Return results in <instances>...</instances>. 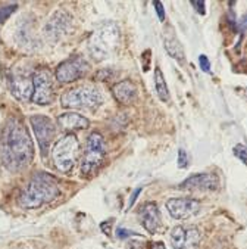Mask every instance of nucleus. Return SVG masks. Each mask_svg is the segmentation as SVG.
Segmentation results:
<instances>
[{
    "label": "nucleus",
    "mask_w": 247,
    "mask_h": 249,
    "mask_svg": "<svg viewBox=\"0 0 247 249\" xmlns=\"http://www.w3.org/2000/svg\"><path fill=\"white\" fill-rule=\"evenodd\" d=\"M180 187L187 190H216L219 187V178L215 174L202 173L188 177Z\"/></svg>",
    "instance_id": "4468645a"
},
{
    "label": "nucleus",
    "mask_w": 247,
    "mask_h": 249,
    "mask_svg": "<svg viewBox=\"0 0 247 249\" xmlns=\"http://www.w3.org/2000/svg\"><path fill=\"white\" fill-rule=\"evenodd\" d=\"M71 27H72V18L66 12L59 11L49 19L46 25V34L50 40H59L71 30Z\"/></svg>",
    "instance_id": "ddd939ff"
},
{
    "label": "nucleus",
    "mask_w": 247,
    "mask_h": 249,
    "mask_svg": "<svg viewBox=\"0 0 247 249\" xmlns=\"http://www.w3.org/2000/svg\"><path fill=\"white\" fill-rule=\"evenodd\" d=\"M130 234H132V233H130V230H124V229H118V237H127V236H130Z\"/></svg>",
    "instance_id": "a878e982"
},
{
    "label": "nucleus",
    "mask_w": 247,
    "mask_h": 249,
    "mask_svg": "<svg viewBox=\"0 0 247 249\" xmlns=\"http://www.w3.org/2000/svg\"><path fill=\"white\" fill-rule=\"evenodd\" d=\"M169 237L174 249H194L200 243V231L193 226H177Z\"/></svg>",
    "instance_id": "9b49d317"
},
{
    "label": "nucleus",
    "mask_w": 247,
    "mask_h": 249,
    "mask_svg": "<svg viewBox=\"0 0 247 249\" xmlns=\"http://www.w3.org/2000/svg\"><path fill=\"white\" fill-rule=\"evenodd\" d=\"M61 190L53 176L47 173H37L27 183L18 197V205L24 210H35L44 204L52 202L59 196Z\"/></svg>",
    "instance_id": "f03ea898"
},
{
    "label": "nucleus",
    "mask_w": 247,
    "mask_h": 249,
    "mask_svg": "<svg viewBox=\"0 0 247 249\" xmlns=\"http://www.w3.org/2000/svg\"><path fill=\"white\" fill-rule=\"evenodd\" d=\"M62 107L80 109V108H97L103 104V96L93 86H81L68 90L62 94Z\"/></svg>",
    "instance_id": "39448f33"
},
{
    "label": "nucleus",
    "mask_w": 247,
    "mask_h": 249,
    "mask_svg": "<svg viewBox=\"0 0 247 249\" xmlns=\"http://www.w3.org/2000/svg\"><path fill=\"white\" fill-rule=\"evenodd\" d=\"M138 215H140L143 227L147 231L156 233V230L161 226V213H159V208H158V205L155 202H146V204H143L141 208H140Z\"/></svg>",
    "instance_id": "2eb2a0df"
},
{
    "label": "nucleus",
    "mask_w": 247,
    "mask_h": 249,
    "mask_svg": "<svg viewBox=\"0 0 247 249\" xmlns=\"http://www.w3.org/2000/svg\"><path fill=\"white\" fill-rule=\"evenodd\" d=\"M34 83V94L33 102L37 105H47L53 99V83H52V74L47 70H40L33 77Z\"/></svg>",
    "instance_id": "1a4fd4ad"
},
{
    "label": "nucleus",
    "mask_w": 247,
    "mask_h": 249,
    "mask_svg": "<svg viewBox=\"0 0 247 249\" xmlns=\"http://www.w3.org/2000/svg\"><path fill=\"white\" fill-rule=\"evenodd\" d=\"M30 123H31L33 131L37 137V142L40 144L41 155L44 157V155H47V151H49V147H50L52 139L56 133L53 121L50 118L44 117V115H33L30 118Z\"/></svg>",
    "instance_id": "0eeeda50"
},
{
    "label": "nucleus",
    "mask_w": 247,
    "mask_h": 249,
    "mask_svg": "<svg viewBox=\"0 0 247 249\" xmlns=\"http://www.w3.org/2000/svg\"><path fill=\"white\" fill-rule=\"evenodd\" d=\"M199 62H200V67H202V70H203L205 72H211V62H209V59H208L205 55H202V56L199 58Z\"/></svg>",
    "instance_id": "5701e85b"
},
{
    "label": "nucleus",
    "mask_w": 247,
    "mask_h": 249,
    "mask_svg": "<svg viewBox=\"0 0 247 249\" xmlns=\"http://www.w3.org/2000/svg\"><path fill=\"white\" fill-rule=\"evenodd\" d=\"M88 71V64L84 58L81 56H72L69 59H66L65 62H62L58 68H56V78L59 83H72L80 80L81 77L85 75V72Z\"/></svg>",
    "instance_id": "6e6552de"
},
{
    "label": "nucleus",
    "mask_w": 247,
    "mask_h": 249,
    "mask_svg": "<svg viewBox=\"0 0 247 249\" xmlns=\"http://www.w3.org/2000/svg\"><path fill=\"white\" fill-rule=\"evenodd\" d=\"M187 165H188L187 152L184 151V149H180V152H178V167L180 168H187Z\"/></svg>",
    "instance_id": "4be33fe9"
},
{
    "label": "nucleus",
    "mask_w": 247,
    "mask_h": 249,
    "mask_svg": "<svg viewBox=\"0 0 247 249\" xmlns=\"http://www.w3.org/2000/svg\"><path fill=\"white\" fill-rule=\"evenodd\" d=\"M240 25H241V28L247 30V15H244V17L241 18V21H240Z\"/></svg>",
    "instance_id": "cd10ccee"
},
{
    "label": "nucleus",
    "mask_w": 247,
    "mask_h": 249,
    "mask_svg": "<svg viewBox=\"0 0 247 249\" xmlns=\"http://www.w3.org/2000/svg\"><path fill=\"white\" fill-rule=\"evenodd\" d=\"M155 8H156V14L159 17V21H165V11H164L162 2H155Z\"/></svg>",
    "instance_id": "b1692460"
},
{
    "label": "nucleus",
    "mask_w": 247,
    "mask_h": 249,
    "mask_svg": "<svg viewBox=\"0 0 247 249\" xmlns=\"http://www.w3.org/2000/svg\"><path fill=\"white\" fill-rule=\"evenodd\" d=\"M106 157V143L100 133L93 131L88 136L85 151L81 162V173L84 176L94 174L99 168L102 167Z\"/></svg>",
    "instance_id": "20e7f679"
},
{
    "label": "nucleus",
    "mask_w": 247,
    "mask_h": 249,
    "mask_svg": "<svg viewBox=\"0 0 247 249\" xmlns=\"http://www.w3.org/2000/svg\"><path fill=\"white\" fill-rule=\"evenodd\" d=\"M234 154L238 160H241L246 165H247V147L243 146V144H237L234 147Z\"/></svg>",
    "instance_id": "aec40b11"
},
{
    "label": "nucleus",
    "mask_w": 247,
    "mask_h": 249,
    "mask_svg": "<svg viewBox=\"0 0 247 249\" xmlns=\"http://www.w3.org/2000/svg\"><path fill=\"white\" fill-rule=\"evenodd\" d=\"M18 6L16 5H9V6H3V8H0V22H3L5 19H8L11 17L12 12H15Z\"/></svg>",
    "instance_id": "412c9836"
},
{
    "label": "nucleus",
    "mask_w": 247,
    "mask_h": 249,
    "mask_svg": "<svg viewBox=\"0 0 247 249\" xmlns=\"http://www.w3.org/2000/svg\"><path fill=\"white\" fill-rule=\"evenodd\" d=\"M140 192H141V187H138L134 193H132V197H131V201H130V208L132 207V204H134V201H135V199H137V196L140 195Z\"/></svg>",
    "instance_id": "bb28decb"
},
{
    "label": "nucleus",
    "mask_w": 247,
    "mask_h": 249,
    "mask_svg": "<svg viewBox=\"0 0 247 249\" xmlns=\"http://www.w3.org/2000/svg\"><path fill=\"white\" fill-rule=\"evenodd\" d=\"M164 41H165V47H166L168 53L172 58H175L177 61L184 62V51H182V47H181L178 38L175 37V34L172 33L171 28H166L165 30V33H164Z\"/></svg>",
    "instance_id": "a211bd4d"
},
{
    "label": "nucleus",
    "mask_w": 247,
    "mask_h": 249,
    "mask_svg": "<svg viewBox=\"0 0 247 249\" xmlns=\"http://www.w3.org/2000/svg\"><path fill=\"white\" fill-rule=\"evenodd\" d=\"M155 84H156V91H158V96L161 101L169 102V90H168V86H166V81L164 78L161 68L155 70Z\"/></svg>",
    "instance_id": "6ab92c4d"
},
{
    "label": "nucleus",
    "mask_w": 247,
    "mask_h": 249,
    "mask_svg": "<svg viewBox=\"0 0 247 249\" xmlns=\"http://www.w3.org/2000/svg\"><path fill=\"white\" fill-rule=\"evenodd\" d=\"M168 213L175 220H187L200 211V202L194 197H172L166 202Z\"/></svg>",
    "instance_id": "9d476101"
},
{
    "label": "nucleus",
    "mask_w": 247,
    "mask_h": 249,
    "mask_svg": "<svg viewBox=\"0 0 247 249\" xmlns=\"http://www.w3.org/2000/svg\"><path fill=\"white\" fill-rule=\"evenodd\" d=\"M11 91L12 94L18 99V101H22V102H28L30 99H33V94H34V83H33V78L24 72V71H18L15 70L11 75Z\"/></svg>",
    "instance_id": "f8f14e48"
},
{
    "label": "nucleus",
    "mask_w": 247,
    "mask_h": 249,
    "mask_svg": "<svg viewBox=\"0 0 247 249\" xmlns=\"http://www.w3.org/2000/svg\"><path fill=\"white\" fill-rule=\"evenodd\" d=\"M114 96L118 102L121 104H132L137 97V87L132 81L130 80H124V81H119L118 84L114 86Z\"/></svg>",
    "instance_id": "dca6fc26"
},
{
    "label": "nucleus",
    "mask_w": 247,
    "mask_h": 249,
    "mask_svg": "<svg viewBox=\"0 0 247 249\" xmlns=\"http://www.w3.org/2000/svg\"><path fill=\"white\" fill-rule=\"evenodd\" d=\"M191 5L196 8V11L199 12L200 15H205L206 11H205V2H191Z\"/></svg>",
    "instance_id": "393cba45"
},
{
    "label": "nucleus",
    "mask_w": 247,
    "mask_h": 249,
    "mask_svg": "<svg viewBox=\"0 0 247 249\" xmlns=\"http://www.w3.org/2000/svg\"><path fill=\"white\" fill-rule=\"evenodd\" d=\"M58 123L65 130H84L90 125V121L77 114V112H65L58 118Z\"/></svg>",
    "instance_id": "f3484780"
},
{
    "label": "nucleus",
    "mask_w": 247,
    "mask_h": 249,
    "mask_svg": "<svg viewBox=\"0 0 247 249\" xmlns=\"http://www.w3.org/2000/svg\"><path fill=\"white\" fill-rule=\"evenodd\" d=\"M0 157L3 165L12 173L24 170L33 162L34 146L22 121L16 118L6 121L0 137Z\"/></svg>",
    "instance_id": "f257e3e1"
},
{
    "label": "nucleus",
    "mask_w": 247,
    "mask_h": 249,
    "mask_svg": "<svg viewBox=\"0 0 247 249\" xmlns=\"http://www.w3.org/2000/svg\"><path fill=\"white\" fill-rule=\"evenodd\" d=\"M78 149L80 143L77 136L74 134H66L53 144L52 160L55 167L61 173H69L74 168L75 161L78 158Z\"/></svg>",
    "instance_id": "7ed1b4c3"
},
{
    "label": "nucleus",
    "mask_w": 247,
    "mask_h": 249,
    "mask_svg": "<svg viewBox=\"0 0 247 249\" xmlns=\"http://www.w3.org/2000/svg\"><path fill=\"white\" fill-rule=\"evenodd\" d=\"M119 41V30L115 24H105L99 28L90 41V51L97 59L108 58Z\"/></svg>",
    "instance_id": "423d86ee"
}]
</instances>
